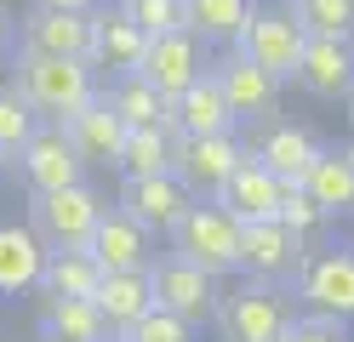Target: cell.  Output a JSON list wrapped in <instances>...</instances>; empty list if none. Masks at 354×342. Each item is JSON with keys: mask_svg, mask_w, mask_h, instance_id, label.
Listing matches in <instances>:
<instances>
[{"mask_svg": "<svg viewBox=\"0 0 354 342\" xmlns=\"http://www.w3.org/2000/svg\"><path fill=\"white\" fill-rule=\"evenodd\" d=\"M17 91L29 97V108L46 126H69L86 103L103 97V75L80 57H40V52H17Z\"/></svg>", "mask_w": 354, "mask_h": 342, "instance_id": "1", "label": "cell"}, {"mask_svg": "<svg viewBox=\"0 0 354 342\" xmlns=\"http://www.w3.org/2000/svg\"><path fill=\"white\" fill-rule=\"evenodd\" d=\"M166 240H171V257L194 263L201 274H212V280H234L240 274V222L217 200H194Z\"/></svg>", "mask_w": 354, "mask_h": 342, "instance_id": "2", "label": "cell"}, {"mask_svg": "<svg viewBox=\"0 0 354 342\" xmlns=\"http://www.w3.org/2000/svg\"><path fill=\"white\" fill-rule=\"evenodd\" d=\"M35 234L46 240V251H75V245H92L97 234V222H103V194L92 189V182H69V189H57V194H35Z\"/></svg>", "mask_w": 354, "mask_h": 342, "instance_id": "3", "label": "cell"}, {"mask_svg": "<svg viewBox=\"0 0 354 342\" xmlns=\"http://www.w3.org/2000/svg\"><path fill=\"white\" fill-rule=\"evenodd\" d=\"M303 46H308V29L286 12V6H257L246 35H240L229 52H240L246 63H257L263 75H274L280 86L297 80V63H303Z\"/></svg>", "mask_w": 354, "mask_h": 342, "instance_id": "4", "label": "cell"}, {"mask_svg": "<svg viewBox=\"0 0 354 342\" xmlns=\"http://www.w3.org/2000/svg\"><path fill=\"white\" fill-rule=\"evenodd\" d=\"M297 303L308 314L326 319H354V245H326V251H303V263L292 274Z\"/></svg>", "mask_w": 354, "mask_h": 342, "instance_id": "5", "label": "cell"}, {"mask_svg": "<svg viewBox=\"0 0 354 342\" xmlns=\"http://www.w3.org/2000/svg\"><path fill=\"white\" fill-rule=\"evenodd\" d=\"M286 319H292V303H286L280 285L246 280L229 296H217V325H223L229 342H274L286 331Z\"/></svg>", "mask_w": 354, "mask_h": 342, "instance_id": "6", "label": "cell"}, {"mask_svg": "<svg viewBox=\"0 0 354 342\" xmlns=\"http://www.w3.org/2000/svg\"><path fill=\"white\" fill-rule=\"evenodd\" d=\"M246 137L240 131H217V137H177V160L171 171L183 177V189L194 200H217L223 194V182L234 177V166L246 160Z\"/></svg>", "mask_w": 354, "mask_h": 342, "instance_id": "7", "label": "cell"}, {"mask_svg": "<svg viewBox=\"0 0 354 342\" xmlns=\"http://www.w3.org/2000/svg\"><path fill=\"white\" fill-rule=\"evenodd\" d=\"M17 52L80 57V63H92V52H97V12H52V6H29L24 23H17Z\"/></svg>", "mask_w": 354, "mask_h": 342, "instance_id": "8", "label": "cell"}, {"mask_svg": "<svg viewBox=\"0 0 354 342\" xmlns=\"http://www.w3.org/2000/svg\"><path fill=\"white\" fill-rule=\"evenodd\" d=\"M149 280H154V308L189 319V325L217 319V280H212V274H201L194 263L160 251V257H154V268H149Z\"/></svg>", "mask_w": 354, "mask_h": 342, "instance_id": "9", "label": "cell"}, {"mask_svg": "<svg viewBox=\"0 0 354 342\" xmlns=\"http://www.w3.org/2000/svg\"><path fill=\"white\" fill-rule=\"evenodd\" d=\"M12 166L29 182V194H57V189H69V182H86V160L75 154V143H69L63 126H40L29 143L17 149Z\"/></svg>", "mask_w": 354, "mask_h": 342, "instance_id": "10", "label": "cell"}, {"mask_svg": "<svg viewBox=\"0 0 354 342\" xmlns=\"http://www.w3.org/2000/svg\"><path fill=\"white\" fill-rule=\"evenodd\" d=\"M206 68H212V52H206V46L194 40L189 29H171V35H154V40H149V52H143V68H138V75H143V80L171 103V97H183V91L201 80Z\"/></svg>", "mask_w": 354, "mask_h": 342, "instance_id": "11", "label": "cell"}, {"mask_svg": "<svg viewBox=\"0 0 354 342\" xmlns=\"http://www.w3.org/2000/svg\"><path fill=\"white\" fill-rule=\"evenodd\" d=\"M303 263V240L286 228L280 217H263V222H240V274L263 285H280L292 280Z\"/></svg>", "mask_w": 354, "mask_h": 342, "instance_id": "12", "label": "cell"}, {"mask_svg": "<svg viewBox=\"0 0 354 342\" xmlns=\"http://www.w3.org/2000/svg\"><path fill=\"white\" fill-rule=\"evenodd\" d=\"M115 205H120L126 217H138L149 234H171V228L183 222V211L194 205V194L183 189V177H177V171H160V177H126Z\"/></svg>", "mask_w": 354, "mask_h": 342, "instance_id": "13", "label": "cell"}, {"mask_svg": "<svg viewBox=\"0 0 354 342\" xmlns=\"http://www.w3.org/2000/svg\"><path fill=\"white\" fill-rule=\"evenodd\" d=\"M212 80L217 91H223V103L234 120H269V114L280 108V80L274 75H263L257 63H246L240 52H223V57H212Z\"/></svg>", "mask_w": 354, "mask_h": 342, "instance_id": "14", "label": "cell"}, {"mask_svg": "<svg viewBox=\"0 0 354 342\" xmlns=\"http://www.w3.org/2000/svg\"><path fill=\"white\" fill-rule=\"evenodd\" d=\"M97 257L103 274H126V268H154V234L138 222V217H126L120 205H109L103 222H97V234L92 245H86Z\"/></svg>", "mask_w": 354, "mask_h": 342, "instance_id": "15", "label": "cell"}, {"mask_svg": "<svg viewBox=\"0 0 354 342\" xmlns=\"http://www.w3.org/2000/svg\"><path fill=\"white\" fill-rule=\"evenodd\" d=\"M297 86L308 91V97L343 103L348 91H354V40H326V35H308L303 63H297Z\"/></svg>", "mask_w": 354, "mask_h": 342, "instance_id": "16", "label": "cell"}, {"mask_svg": "<svg viewBox=\"0 0 354 342\" xmlns=\"http://www.w3.org/2000/svg\"><path fill=\"white\" fill-rule=\"evenodd\" d=\"M92 308L103 314V325L109 336H126L138 319L154 308V280H149V268H126V274H103L97 291H92Z\"/></svg>", "mask_w": 354, "mask_h": 342, "instance_id": "17", "label": "cell"}, {"mask_svg": "<svg viewBox=\"0 0 354 342\" xmlns=\"http://www.w3.org/2000/svg\"><path fill=\"white\" fill-rule=\"evenodd\" d=\"M217 205H223L234 222H263V217H274V211H280V177L263 166L257 154H246V160L234 166V177L223 182Z\"/></svg>", "mask_w": 354, "mask_h": 342, "instance_id": "18", "label": "cell"}, {"mask_svg": "<svg viewBox=\"0 0 354 342\" xmlns=\"http://www.w3.org/2000/svg\"><path fill=\"white\" fill-rule=\"evenodd\" d=\"M143 52H149V35L131 23L120 6H97V52H92V68L97 75H138L143 68Z\"/></svg>", "mask_w": 354, "mask_h": 342, "instance_id": "19", "label": "cell"}, {"mask_svg": "<svg viewBox=\"0 0 354 342\" xmlns=\"http://www.w3.org/2000/svg\"><path fill=\"white\" fill-rule=\"evenodd\" d=\"M40 268H46V240L29 222H0V296L40 291Z\"/></svg>", "mask_w": 354, "mask_h": 342, "instance_id": "20", "label": "cell"}, {"mask_svg": "<svg viewBox=\"0 0 354 342\" xmlns=\"http://www.w3.org/2000/svg\"><path fill=\"white\" fill-rule=\"evenodd\" d=\"M171 131H177V137H217V131H240V120L229 114L223 91H217V80H212V68H206V75L183 91V97H171Z\"/></svg>", "mask_w": 354, "mask_h": 342, "instance_id": "21", "label": "cell"}, {"mask_svg": "<svg viewBox=\"0 0 354 342\" xmlns=\"http://www.w3.org/2000/svg\"><path fill=\"white\" fill-rule=\"evenodd\" d=\"M63 131H69L75 154L86 160V171H92V166H115V160H120V143H126V120H120V114L109 108L103 97H97V103H86V108H80V114H75V120L63 126Z\"/></svg>", "mask_w": 354, "mask_h": 342, "instance_id": "22", "label": "cell"}, {"mask_svg": "<svg viewBox=\"0 0 354 342\" xmlns=\"http://www.w3.org/2000/svg\"><path fill=\"white\" fill-rule=\"evenodd\" d=\"M320 137L315 131H308V126H292V120H280V126H269V131H263V143L252 149L257 160H263V166H269L280 182H303L308 177V166H315V160H320Z\"/></svg>", "mask_w": 354, "mask_h": 342, "instance_id": "23", "label": "cell"}, {"mask_svg": "<svg viewBox=\"0 0 354 342\" xmlns=\"http://www.w3.org/2000/svg\"><path fill=\"white\" fill-rule=\"evenodd\" d=\"M252 12H257V0H183V29L194 35L212 52V46H229L246 35V23H252Z\"/></svg>", "mask_w": 354, "mask_h": 342, "instance_id": "24", "label": "cell"}, {"mask_svg": "<svg viewBox=\"0 0 354 342\" xmlns=\"http://www.w3.org/2000/svg\"><path fill=\"white\" fill-rule=\"evenodd\" d=\"M303 189L326 217H354V154L348 149H320V160L303 177Z\"/></svg>", "mask_w": 354, "mask_h": 342, "instance_id": "25", "label": "cell"}, {"mask_svg": "<svg viewBox=\"0 0 354 342\" xmlns=\"http://www.w3.org/2000/svg\"><path fill=\"white\" fill-rule=\"evenodd\" d=\"M40 336L57 342H109L103 314L92 308V296H46L40 291Z\"/></svg>", "mask_w": 354, "mask_h": 342, "instance_id": "26", "label": "cell"}, {"mask_svg": "<svg viewBox=\"0 0 354 342\" xmlns=\"http://www.w3.org/2000/svg\"><path fill=\"white\" fill-rule=\"evenodd\" d=\"M103 103L126 120V131H143V126H171V103L154 91L143 75H115L103 80Z\"/></svg>", "mask_w": 354, "mask_h": 342, "instance_id": "27", "label": "cell"}, {"mask_svg": "<svg viewBox=\"0 0 354 342\" xmlns=\"http://www.w3.org/2000/svg\"><path fill=\"white\" fill-rule=\"evenodd\" d=\"M171 160H177V131L171 126H143V131H126L115 171L120 177H160V171H171Z\"/></svg>", "mask_w": 354, "mask_h": 342, "instance_id": "28", "label": "cell"}, {"mask_svg": "<svg viewBox=\"0 0 354 342\" xmlns=\"http://www.w3.org/2000/svg\"><path fill=\"white\" fill-rule=\"evenodd\" d=\"M97 280H103V268H97V257L86 245L46 251V268H40V291H46V296H92Z\"/></svg>", "mask_w": 354, "mask_h": 342, "instance_id": "29", "label": "cell"}, {"mask_svg": "<svg viewBox=\"0 0 354 342\" xmlns=\"http://www.w3.org/2000/svg\"><path fill=\"white\" fill-rule=\"evenodd\" d=\"M308 35H326V40H354V0H286Z\"/></svg>", "mask_w": 354, "mask_h": 342, "instance_id": "30", "label": "cell"}, {"mask_svg": "<svg viewBox=\"0 0 354 342\" xmlns=\"http://www.w3.org/2000/svg\"><path fill=\"white\" fill-rule=\"evenodd\" d=\"M40 126H46V120H40V114L29 108L24 91H17V86H0V154L17 160V149H24Z\"/></svg>", "mask_w": 354, "mask_h": 342, "instance_id": "31", "label": "cell"}, {"mask_svg": "<svg viewBox=\"0 0 354 342\" xmlns=\"http://www.w3.org/2000/svg\"><path fill=\"white\" fill-rule=\"evenodd\" d=\"M274 217H280L286 228H292V234H297L303 245H308V240H315L320 228L331 222V217L320 211V205L308 200V189H303V182H280V211H274Z\"/></svg>", "mask_w": 354, "mask_h": 342, "instance_id": "32", "label": "cell"}, {"mask_svg": "<svg viewBox=\"0 0 354 342\" xmlns=\"http://www.w3.org/2000/svg\"><path fill=\"white\" fill-rule=\"evenodd\" d=\"M115 6L138 23V29L154 40V35H171L183 29V0H115Z\"/></svg>", "mask_w": 354, "mask_h": 342, "instance_id": "33", "label": "cell"}, {"mask_svg": "<svg viewBox=\"0 0 354 342\" xmlns=\"http://www.w3.org/2000/svg\"><path fill=\"white\" fill-rule=\"evenodd\" d=\"M120 342H201V336H194L189 319H177V314H166V308H149Z\"/></svg>", "mask_w": 354, "mask_h": 342, "instance_id": "34", "label": "cell"}, {"mask_svg": "<svg viewBox=\"0 0 354 342\" xmlns=\"http://www.w3.org/2000/svg\"><path fill=\"white\" fill-rule=\"evenodd\" d=\"M274 342H348V331L343 319H326V314H292Z\"/></svg>", "mask_w": 354, "mask_h": 342, "instance_id": "35", "label": "cell"}, {"mask_svg": "<svg viewBox=\"0 0 354 342\" xmlns=\"http://www.w3.org/2000/svg\"><path fill=\"white\" fill-rule=\"evenodd\" d=\"M12 52H17V23L6 17V6H0V63H6Z\"/></svg>", "mask_w": 354, "mask_h": 342, "instance_id": "36", "label": "cell"}, {"mask_svg": "<svg viewBox=\"0 0 354 342\" xmlns=\"http://www.w3.org/2000/svg\"><path fill=\"white\" fill-rule=\"evenodd\" d=\"M29 6H52V12H97L103 0H29Z\"/></svg>", "mask_w": 354, "mask_h": 342, "instance_id": "37", "label": "cell"}, {"mask_svg": "<svg viewBox=\"0 0 354 342\" xmlns=\"http://www.w3.org/2000/svg\"><path fill=\"white\" fill-rule=\"evenodd\" d=\"M6 171H12V160H6V154H0V177H6Z\"/></svg>", "mask_w": 354, "mask_h": 342, "instance_id": "38", "label": "cell"}, {"mask_svg": "<svg viewBox=\"0 0 354 342\" xmlns=\"http://www.w3.org/2000/svg\"><path fill=\"white\" fill-rule=\"evenodd\" d=\"M35 342H57V336H40V331H35Z\"/></svg>", "mask_w": 354, "mask_h": 342, "instance_id": "39", "label": "cell"}, {"mask_svg": "<svg viewBox=\"0 0 354 342\" xmlns=\"http://www.w3.org/2000/svg\"><path fill=\"white\" fill-rule=\"evenodd\" d=\"M109 342H120V336H109Z\"/></svg>", "mask_w": 354, "mask_h": 342, "instance_id": "40", "label": "cell"}, {"mask_svg": "<svg viewBox=\"0 0 354 342\" xmlns=\"http://www.w3.org/2000/svg\"><path fill=\"white\" fill-rule=\"evenodd\" d=\"M348 103H354V91H348Z\"/></svg>", "mask_w": 354, "mask_h": 342, "instance_id": "41", "label": "cell"}, {"mask_svg": "<svg viewBox=\"0 0 354 342\" xmlns=\"http://www.w3.org/2000/svg\"><path fill=\"white\" fill-rule=\"evenodd\" d=\"M348 154H354V143H348Z\"/></svg>", "mask_w": 354, "mask_h": 342, "instance_id": "42", "label": "cell"}]
</instances>
